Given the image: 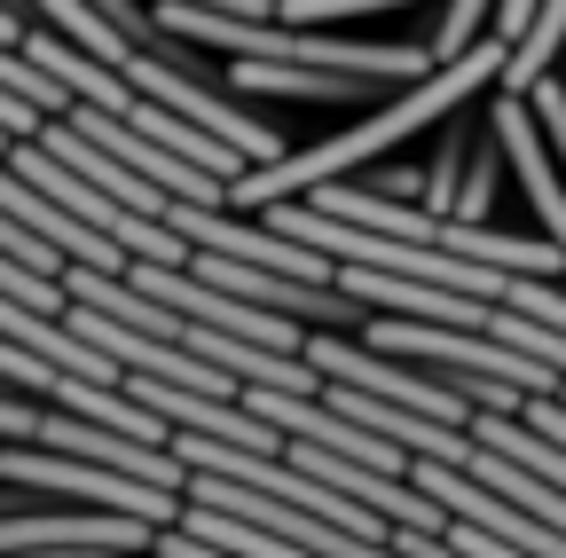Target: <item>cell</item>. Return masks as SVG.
<instances>
[{
    "mask_svg": "<svg viewBox=\"0 0 566 558\" xmlns=\"http://www.w3.org/2000/svg\"><path fill=\"white\" fill-rule=\"evenodd\" d=\"M495 24V0H441V32H433V55H464L480 32Z\"/></svg>",
    "mask_w": 566,
    "mask_h": 558,
    "instance_id": "13",
    "label": "cell"
},
{
    "mask_svg": "<svg viewBox=\"0 0 566 558\" xmlns=\"http://www.w3.org/2000/svg\"><path fill=\"white\" fill-rule=\"evenodd\" d=\"M229 87H237V95H300V103H354V95H370L378 80H363V72H331V63H260V55H237Z\"/></svg>",
    "mask_w": 566,
    "mask_h": 558,
    "instance_id": "7",
    "label": "cell"
},
{
    "mask_svg": "<svg viewBox=\"0 0 566 558\" xmlns=\"http://www.w3.org/2000/svg\"><path fill=\"white\" fill-rule=\"evenodd\" d=\"M126 80L142 87V95H158V103H174L181 118H197V126H212L221 143H237L252 166H268V158H283V134L275 126H260L237 95H212V80L197 72V63H174L166 48H134V63H126Z\"/></svg>",
    "mask_w": 566,
    "mask_h": 558,
    "instance_id": "4",
    "label": "cell"
},
{
    "mask_svg": "<svg viewBox=\"0 0 566 558\" xmlns=\"http://www.w3.org/2000/svg\"><path fill=\"white\" fill-rule=\"evenodd\" d=\"M512 307H527V315H543V323H558L566 330V292L551 284V275H512V292H504Z\"/></svg>",
    "mask_w": 566,
    "mask_h": 558,
    "instance_id": "14",
    "label": "cell"
},
{
    "mask_svg": "<svg viewBox=\"0 0 566 558\" xmlns=\"http://www.w3.org/2000/svg\"><path fill=\"white\" fill-rule=\"evenodd\" d=\"M197 9H229V17H275V0H197Z\"/></svg>",
    "mask_w": 566,
    "mask_h": 558,
    "instance_id": "16",
    "label": "cell"
},
{
    "mask_svg": "<svg viewBox=\"0 0 566 558\" xmlns=\"http://www.w3.org/2000/svg\"><path fill=\"white\" fill-rule=\"evenodd\" d=\"M441 244H457L464 260H488L504 275H566L558 236H520V229H488V221H449Z\"/></svg>",
    "mask_w": 566,
    "mask_h": 558,
    "instance_id": "8",
    "label": "cell"
},
{
    "mask_svg": "<svg viewBox=\"0 0 566 558\" xmlns=\"http://www.w3.org/2000/svg\"><path fill=\"white\" fill-rule=\"evenodd\" d=\"M0 472L40 487V496H63V504H103V512H134V519H181V496L158 480H134L103 456H80V449H55V441H0Z\"/></svg>",
    "mask_w": 566,
    "mask_h": 558,
    "instance_id": "2",
    "label": "cell"
},
{
    "mask_svg": "<svg viewBox=\"0 0 566 558\" xmlns=\"http://www.w3.org/2000/svg\"><path fill=\"white\" fill-rule=\"evenodd\" d=\"M409 480L433 496L449 519H480V527H495L520 558H566V535L558 527H543L535 512H520L504 487H488L472 464H441V456H409Z\"/></svg>",
    "mask_w": 566,
    "mask_h": 558,
    "instance_id": "5",
    "label": "cell"
},
{
    "mask_svg": "<svg viewBox=\"0 0 566 558\" xmlns=\"http://www.w3.org/2000/svg\"><path fill=\"white\" fill-rule=\"evenodd\" d=\"M40 433V401L17 393V386H0V441H32Z\"/></svg>",
    "mask_w": 566,
    "mask_h": 558,
    "instance_id": "15",
    "label": "cell"
},
{
    "mask_svg": "<svg viewBox=\"0 0 566 558\" xmlns=\"http://www.w3.org/2000/svg\"><path fill=\"white\" fill-rule=\"evenodd\" d=\"M495 181H504V143H495V126L472 143L464 158V189H457V221H488V204H495Z\"/></svg>",
    "mask_w": 566,
    "mask_h": 558,
    "instance_id": "11",
    "label": "cell"
},
{
    "mask_svg": "<svg viewBox=\"0 0 566 558\" xmlns=\"http://www.w3.org/2000/svg\"><path fill=\"white\" fill-rule=\"evenodd\" d=\"M150 543H158L150 519L103 512V504H63V496H40L32 512L0 519V558H126Z\"/></svg>",
    "mask_w": 566,
    "mask_h": 558,
    "instance_id": "3",
    "label": "cell"
},
{
    "mask_svg": "<svg viewBox=\"0 0 566 558\" xmlns=\"http://www.w3.org/2000/svg\"><path fill=\"white\" fill-rule=\"evenodd\" d=\"M40 17H24V9H9V0H0V40H24Z\"/></svg>",
    "mask_w": 566,
    "mask_h": 558,
    "instance_id": "17",
    "label": "cell"
},
{
    "mask_svg": "<svg viewBox=\"0 0 566 558\" xmlns=\"http://www.w3.org/2000/svg\"><path fill=\"white\" fill-rule=\"evenodd\" d=\"M378 9H409V0H275L283 24H346V17H378ZM441 9V0H424Z\"/></svg>",
    "mask_w": 566,
    "mask_h": 558,
    "instance_id": "12",
    "label": "cell"
},
{
    "mask_svg": "<svg viewBox=\"0 0 566 558\" xmlns=\"http://www.w3.org/2000/svg\"><path fill=\"white\" fill-rule=\"evenodd\" d=\"M558 55H566V0H535V17H527V32L512 40V55H504V95H527L543 72H558Z\"/></svg>",
    "mask_w": 566,
    "mask_h": 558,
    "instance_id": "9",
    "label": "cell"
},
{
    "mask_svg": "<svg viewBox=\"0 0 566 558\" xmlns=\"http://www.w3.org/2000/svg\"><path fill=\"white\" fill-rule=\"evenodd\" d=\"M488 134V118H464V110H449L441 118V150L424 158V213H441V221H457V189H464V158H472V143Z\"/></svg>",
    "mask_w": 566,
    "mask_h": 558,
    "instance_id": "10",
    "label": "cell"
},
{
    "mask_svg": "<svg viewBox=\"0 0 566 558\" xmlns=\"http://www.w3.org/2000/svg\"><path fill=\"white\" fill-rule=\"evenodd\" d=\"M40 143L63 158V166H80L95 189H111L118 204H134V213H166V204H174V189H158L150 173H142V166H126L111 143H95V134H80V126H71V118H40Z\"/></svg>",
    "mask_w": 566,
    "mask_h": 558,
    "instance_id": "6",
    "label": "cell"
},
{
    "mask_svg": "<svg viewBox=\"0 0 566 558\" xmlns=\"http://www.w3.org/2000/svg\"><path fill=\"white\" fill-rule=\"evenodd\" d=\"M504 55H512V40H504V32H480L464 55H441L424 80H409L386 110L354 118L346 134H331V143H315V150H283V158H268V166L237 173L229 204H237V213H268V204H283V197H307L315 181L363 173V166H370V158H386L394 143H409V134H424V126H441V118H449V110H464L480 87H495V80H504Z\"/></svg>",
    "mask_w": 566,
    "mask_h": 558,
    "instance_id": "1",
    "label": "cell"
}]
</instances>
